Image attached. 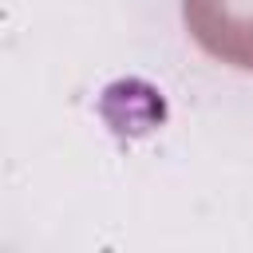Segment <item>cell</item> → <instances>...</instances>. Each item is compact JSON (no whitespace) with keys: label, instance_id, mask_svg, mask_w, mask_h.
<instances>
[{"label":"cell","instance_id":"6da1fadb","mask_svg":"<svg viewBox=\"0 0 253 253\" xmlns=\"http://www.w3.org/2000/svg\"><path fill=\"white\" fill-rule=\"evenodd\" d=\"M194 43L241 71H253V0H182Z\"/></svg>","mask_w":253,"mask_h":253}]
</instances>
